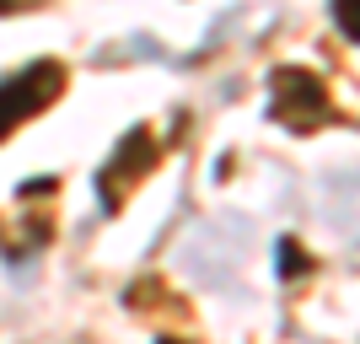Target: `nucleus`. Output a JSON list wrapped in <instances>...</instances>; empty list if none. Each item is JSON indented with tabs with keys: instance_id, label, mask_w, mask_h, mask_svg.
I'll use <instances>...</instances> for the list:
<instances>
[{
	"instance_id": "3",
	"label": "nucleus",
	"mask_w": 360,
	"mask_h": 344,
	"mask_svg": "<svg viewBox=\"0 0 360 344\" xmlns=\"http://www.w3.org/2000/svg\"><path fill=\"white\" fill-rule=\"evenodd\" d=\"M150 167H156V140H150V129H140V124H135V129L119 140L113 162L97 172V194H103V210H119L124 194H129V189L146 178Z\"/></svg>"
},
{
	"instance_id": "1",
	"label": "nucleus",
	"mask_w": 360,
	"mask_h": 344,
	"mask_svg": "<svg viewBox=\"0 0 360 344\" xmlns=\"http://www.w3.org/2000/svg\"><path fill=\"white\" fill-rule=\"evenodd\" d=\"M60 91H65V65L60 60H32L22 70L0 75V140L11 135L16 124H27L32 113H44Z\"/></svg>"
},
{
	"instance_id": "5",
	"label": "nucleus",
	"mask_w": 360,
	"mask_h": 344,
	"mask_svg": "<svg viewBox=\"0 0 360 344\" xmlns=\"http://www.w3.org/2000/svg\"><path fill=\"white\" fill-rule=\"evenodd\" d=\"M333 22H339V32H345L349 44H360V0H339V6H333Z\"/></svg>"
},
{
	"instance_id": "2",
	"label": "nucleus",
	"mask_w": 360,
	"mask_h": 344,
	"mask_svg": "<svg viewBox=\"0 0 360 344\" xmlns=\"http://www.w3.org/2000/svg\"><path fill=\"white\" fill-rule=\"evenodd\" d=\"M269 113L280 124H290L296 135H307V129H317V124L333 119V103H328V87H323L312 70L280 65V70L269 75Z\"/></svg>"
},
{
	"instance_id": "4",
	"label": "nucleus",
	"mask_w": 360,
	"mask_h": 344,
	"mask_svg": "<svg viewBox=\"0 0 360 344\" xmlns=\"http://www.w3.org/2000/svg\"><path fill=\"white\" fill-rule=\"evenodd\" d=\"M274 253H280V280H301V274L312 269L307 248H301V242H290V237H280V248H274Z\"/></svg>"
}]
</instances>
